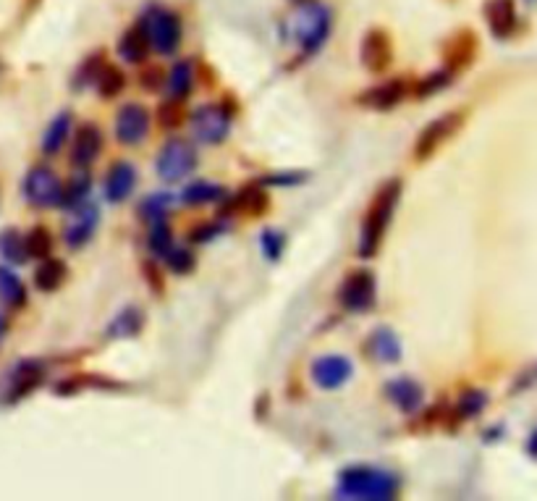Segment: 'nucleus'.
Instances as JSON below:
<instances>
[{
	"mask_svg": "<svg viewBox=\"0 0 537 501\" xmlns=\"http://www.w3.org/2000/svg\"><path fill=\"white\" fill-rule=\"evenodd\" d=\"M336 297H339V304H341L346 313H354V315L369 313V310L375 307V300H378V281H375V274L367 271V268L346 274Z\"/></svg>",
	"mask_w": 537,
	"mask_h": 501,
	"instance_id": "obj_6",
	"label": "nucleus"
},
{
	"mask_svg": "<svg viewBox=\"0 0 537 501\" xmlns=\"http://www.w3.org/2000/svg\"><path fill=\"white\" fill-rule=\"evenodd\" d=\"M0 257H3L5 265H24L26 260H29L24 234L16 226L0 228Z\"/></svg>",
	"mask_w": 537,
	"mask_h": 501,
	"instance_id": "obj_29",
	"label": "nucleus"
},
{
	"mask_svg": "<svg viewBox=\"0 0 537 501\" xmlns=\"http://www.w3.org/2000/svg\"><path fill=\"white\" fill-rule=\"evenodd\" d=\"M48 376V365L43 360H19L5 376V404H19L29 394H34Z\"/></svg>",
	"mask_w": 537,
	"mask_h": 501,
	"instance_id": "obj_9",
	"label": "nucleus"
},
{
	"mask_svg": "<svg viewBox=\"0 0 537 501\" xmlns=\"http://www.w3.org/2000/svg\"><path fill=\"white\" fill-rule=\"evenodd\" d=\"M386 397L404 415H417L425 407V389L415 378H391L386 381Z\"/></svg>",
	"mask_w": 537,
	"mask_h": 501,
	"instance_id": "obj_15",
	"label": "nucleus"
},
{
	"mask_svg": "<svg viewBox=\"0 0 537 501\" xmlns=\"http://www.w3.org/2000/svg\"><path fill=\"white\" fill-rule=\"evenodd\" d=\"M409 92V84L407 79H388L378 87H369L360 95V105H365L369 111H391L393 105L407 98Z\"/></svg>",
	"mask_w": 537,
	"mask_h": 501,
	"instance_id": "obj_21",
	"label": "nucleus"
},
{
	"mask_svg": "<svg viewBox=\"0 0 537 501\" xmlns=\"http://www.w3.org/2000/svg\"><path fill=\"white\" fill-rule=\"evenodd\" d=\"M527 3H535V0H527Z\"/></svg>",
	"mask_w": 537,
	"mask_h": 501,
	"instance_id": "obj_51",
	"label": "nucleus"
},
{
	"mask_svg": "<svg viewBox=\"0 0 537 501\" xmlns=\"http://www.w3.org/2000/svg\"><path fill=\"white\" fill-rule=\"evenodd\" d=\"M163 260H166L168 271L176 274V276H189V274H195L197 255L192 250H187V247H176V245H173L171 252H168Z\"/></svg>",
	"mask_w": 537,
	"mask_h": 501,
	"instance_id": "obj_42",
	"label": "nucleus"
},
{
	"mask_svg": "<svg viewBox=\"0 0 537 501\" xmlns=\"http://www.w3.org/2000/svg\"><path fill=\"white\" fill-rule=\"evenodd\" d=\"M137 187V166L131 160H116L108 174H105V184H102V192H105V200L119 205V202L129 200L131 192Z\"/></svg>",
	"mask_w": 537,
	"mask_h": 501,
	"instance_id": "obj_18",
	"label": "nucleus"
},
{
	"mask_svg": "<svg viewBox=\"0 0 537 501\" xmlns=\"http://www.w3.org/2000/svg\"><path fill=\"white\" fill-rule=\"evenodd\" d=\"M286 245H289V236L281 228H265L260 234V250H263L265 260H270V263H278L283 257Z\"/></svg>",
	"mask_w": 537,
	"mask_h": 501,
	"instance_id": "obj_40",
	"label": "nucleus"
},
{
	"mask_svg": "<svg viewBox=\"0 0 537 501\" xmlns=\"http://www.w3.org/2000/svg\"><path fill=\"white\" fill-rule=\"evenodd\" d=\"M29 302V292L22 276L14 271V265H0V304L8 310H22Z\"/></svg>",
	"mask_w": 537,
	"mask_h": 501,
	"instance_id": "obj_24",
	"label": "nucleus"
},
{
	"mask_svg": "<svg viewBox=\"0 0 537 501\" xmlns=\"http://www.w3.org/2000/svg\"><path fill=\"white\" fill-rule=\"evenodd\" d=\"M466 121V113L465 111H451V113H443L438 116L436 121H430V124L425 126L422 131H419V137H417L415 142V158L417 160H427V158H433L436 152L465 126Z\"/></svg>",
	"mask_w": 537,
	"mask_h": 501,
	"instance_id": "obj_8",
	"label": "nucleus"
},
{
	"mask_svg": "<svg viewBox=\"0 0 537 501\" xmlns=\"http://www.w3.org/2000/svg\"><path fill=\"white\" fill-rule=\"evenodd\" d=\"M26 242V255L34 257V260H45L53 255V247H55V239H53V231L48 226H32L29 231L24 234Z\"/></svg>",
	"mask_w": 537,
	"mask_h": 501,
	"instance_id": "obj_33",
	"label": "nucleus"
},
{
	"mask_svg": "<svg viewBox=\"0 0 537 501\" xmlns=\"http://www.w3.org/2000/svg\"><path fill=\"white\" fill-rule=\"evenodd\" d=\"M173 202H176V198L171 192H152V195H147L145 200L139 202V216L145 218L147 224L160 221V218H166L171 213Z\"/></svg>",
	"mask_w": 537,
	"mask_h": 501,
	"instance_id": "obj_35",
	"label": "nucleus"
},
{
	"mask_svg": "<svg viewBox=\"0 0 537 501\" xmlns=\"http://www.w3.org/2000/svg\"><path fill=\"white\" fill-rule=\"evenodd\" d=\"M231 111L225 105H199L192 111V131L202 145H220L231 134Z\"/></svg>",
	"mask_w": 537,
	"mask_h": 501,
	"instance_id": "obj_10",
	"label": "nucleus"
},
{
	"mask_svg": "<svg viewBox=\"0 0 537 501\" xmlns=\"http://www.w3.org/2000/svg\"><path fill=\"white\" fill-rule=\"evenodd\" d=\"M184 119H187L184 101L168 98L166 102H160V108H158V124L163 126L166 131H176V129H181V126H184Z\"/></svg>",
	"mask_w": 537,
	"mask_h": 501,
	"instance_id": "obj_41",
	"label": "nucleus"
},
{
	"mask_svg": "<svg viewBox=\"0 0 537 501\" xmlns=\"http://www.w3.org/2000/svg\"><path fill=\"white\" fill-rule=\"evenodd\" d=\"M360 61L367 72H386L393 63V40L383 29H369L360 45Z\"/></svg>",
	"mask_w": 537,
	"mask_h": 501,
	"instance_id": "obj_14",
	"label": "nucleus"
},
{
	"mask_svg": "<svg viewBox=\"0 0 537 501\" xmlns=\"http://www.w3.org/2000/svg\"><path fill=\"white\" fill-rule=\"evenodd\" d=\"M488 407V391L485 389H465L462 397L456 400V418L459 420H472L483 415Z\"/></svg>",
	"mask_w": 537,
	"mask_h": 501,
	"instance_id": "obj_34",
	"label": "nucleus"
},
{
	"mask_svg": "<svg viewBox=\"0 0 537 501\" xmlns=\"http://www.w3.org/2000/svg\"><path fill=\"white\" fill-rule=\"evenodd\" d=\"M142 328H145V313H142L137 304H126V307H121V310L113 315V321L108 323L105 336H108L110 342L134 339V336L142 333Z\"/></svg>",
	"mask_w": 537,
	"mask_h": 501,
	"instance_id": "obj_23",
	"label": "nucleus"
},
{
	"mask_svg": "<svg viewBox=\"0 0 537 501\" xmlns=\"http://www.w3.org/2000/svg\"><path fill=\"white\" fill-rule=\"evenodd\" d=\"M95 87H98V95L102 98H116V95H121L123 87H126V74H123L119 66H110V63H105L102 69H100L98 79H95Z\"/></svg>",
	"mask_w": 537,
	"mask_h": 501,
	"instance_id": "obj_37",
	"label": "nucleus"
},
{
	"mask_svg": "<svg viewBox=\"0 0 537 501\" xmlns=\"http://www.w3.org/2000/svg\"><path fill=\"white\" fill-rule=\"evenodd\" d=\"M501 436H503V428L495 426V428H490V430H485V433H483V441H485V444H493V441H498Z\"/></svg>",
	"mask_w": 537,
	"mask_h": 501,
	"instance_id": "obj_48",
	"label": "nucleus"
},
{
	"mask_svg": "<svg viewBox=\"0 0 537 501\" xmlns=\"http://www.w3.org/2000/svg\"><path fill=\"white\" fill-rule=\"evenodd\" d=\"M90 192H92V176L87 174V169H79V171L63 184V195H61V205H58V207H63V210L72 213L73 207H79V205L87 202Z\"/></svg>",
	"mask_w": 537,
	"mask_h": 501,
	"instance_id": "obj_30",
	"label": "nucleus"
},
{
	"mask_svg": "<svg viewBox=\"0 0 537 501\" xmlns=\"http://www.w3.org/2000/svg\"><path fill=\"white\" fill-rule=\"evenodd\" d=\"M485 22L490 26V34L495 40H506L516 32V5L513 0H488L485 3Z\"/></svg>",
	"mask_w": 537,
	"mask_h": 501,
	"instance_id": "obj_22",
	"label": "nucleus"
},
{
	"mask_svg": "<svg viewBox=\"0 0 537 501\" xmlns=\"http://www.w3.org/2000/svg\"><path fill=\"white\" fill-rule=\"evenodd\" d=\"M292 3H302V0H292Z\"/></svg>",
	"mask_w": 537,
	"mask_h": 501,
	"instance_id": "obj_50",
	"label": "nucleus"
},
{
	"mask_svg": "<svg viewBox=\"0 0 537 501\" xmlns=\"http://www.w3.org/2000/svg\"><path fill=\"white\" fill-rule=\"evenodd\" d=\"M401 477L369 465H351L343 467L336 477V496L357 501H388L398 496Z\"/></svg>",
	"mask_w": 537,
	"mask_h": 501,
	"instance_id": "obj_2",
	"label": "nucleus"
},
{
	"mask_svg": "<svg viewBox=\"0 0 537 501\" xmlns=\"http://www.w3.org/2000/svg\"><path fill=\"white\" fill-rule=\"evenodd\" d=\"M149 111H147L145 105H139V102H126L119 108V113H116V121H113V131H116V140L121 142V145H129V148H134V145H142L147 140V134H149Z\"/></svg>",
	"mask_w": 537,
	"mask_h": 501,
	"instance_id": "obj_13",
	"label": "nucleus"
},
{
	"mask_svg": "<svg viewBox=\"0 0 537 501\" xmlns=\"http://www.w3.org/2000/svg\"><path fill=\"white\" fill-rule=\"evenodd\" d=\"M22 195L32 207H40V210L58 207L61 195H63V181L50 166H32L22 181Z\"/></svg>",
	"mask_w": 537,
	"mask_h": 501,
	"instance_id": "obj_7",
	"label": "nucleus"
},
{
	"mask_svg": "<svg viewBox=\"0 0 537 501\" xmlns=\"http://www.w3.org/2000/svg\"><path fill=\"white\" fill-rule=\"evenodd\" d=\"M477 48H480V43H477V37L469 29L456 32L446 43V48H443V69H448L451 74L465 72L466 66H472V61L477 55Z\"/></svg>",
	"mask_w": 537,
	"mask_h": 501,
	"instance_id": "obj_19",
	"label": "nucleus"
},
{
	"mask_svg": "<svg viewBox=\"0 0 537 501\" xmlns=\"http://www.w3.org/2000/svg\"><path fill=\"white\" fill-rule=\"evenodd\" d=\"M102 150V131L98 124H82L76 129L72 148V163L76 169H90Z\"/></svg>",
	"mask_w": 537,
	"mask_h": 501,
	"instance_id": "obj_20",
	"label": "nucleus"
},
{
	"mask_svg": "<svg viewBox=\"0 0 537 501\" xmlns=\"http://www.w3.org/2000/svg\"><path fill=\"white\" fill-rule=\"evenodd\" d=\"M8 331H11V318L0 310V347H3V342H5V336H8Z\"/></svg>",
	"mask_w": 537,
	"mask_h": 501,
	"instance_id": "obj_47",
	"label": "nucleus"
},
{
	"mask_svg": "<svg viewBox=\"0 0 537 501\" xmlns=\"http://www.w3.org/2000/svg\"><path fill=\"white\" fill-rule=\"evenodd\" d=\"M310 376H312V383L318 389H322V391H336V389H343L351 381L354 362L346 354H339V352L320 354L318 360L312 362V368H310Z\"/></svg>",
	"mask_w": 537,
	"mask_h": 501,
	"instance_id": "obj_11",
	"label": "nucleus"
},
{
	"mask_svg": "<svg viewBox=\"0 0 537 501\" xmlns=\"http://www.w3.org/2000/svg\"><path fill=\"white\" fill-rule=\"evenodd\" d=\"M333 32V14L328 5H322L318 0H302L296 3L293 14L286 22V34L299 45V51L304 55H315L320 48L328 43Z\"/></svg>",
	"mask_w": 537,
	"mask_h": 501,
	"instance_id": "obj_3",
	"label": "nucleus"
},
{
	"mask_svg": "<svg viewBox=\"0 0 537 501\" xmlns=\"http://www.w3.org/2000/svg\"><path fill=\"white\" fill-rule=\"evenodd\" d=\"M142 29L147 32L149 48L160 55H173L181 48V37H184V24L181 16L166 8V5H149L142 16Z\"/></svg>",
	"mask_w": 537,
	"mask_h": 501,
	"instance_id": "obj_4",
	"label": "nucleus"
},
{
	"mask_svg": "<svg viewBox=\"0 0 537 501\" xmlns=\"http://www.w3.org/2000/svg\"><path fill=\"white\" fill-rule=\"evenodd\" d=\"M401 192H404V181L401 178H388L380 184V189L375 192V198L367 207L365 218H362V228H360V245L357 252L362 260L375 257L383 239H386V231L393 221V213L398 207L401 200Z\"/></svg>",
	"mask_w": 537,
	"mask_h": 501,
	"instance_id": "obj_1",
	"label": "nucleus"
},
{
	"mask_svg": "<svg viewBox=\"0 0 537 501\" xmlns=\"http://www.w3.org/2000/svg\"><path fill=\"white\" fill-rule=\"evenodd\" d=\"M163 69L160 66H147L142 69V74H139V84H142V90L147 92H160L163 90Z\"/></svg>",
	"mask_w": 537,
	"mask_h": 501,
	"instance_id": "obj_46",
	"label": "nucleus"
},
{
	"mask_svg": "<svg viewBox=\"0 0 537 501\" xmlns=\"http://www.w3.org/2000/svg\"><path fill=\"white\" fill-rule=\"evenodd\" d=\"M142 276H145L147 286H149V292H152V294H163V292H166L163 271H160V265H158L155 260H147V263H142Z\"/></svg>",
	"mask_w": 537,
	"mask_h": 501,
	"instance_id": "obj_45",
	"label": "nucleus"
},
{
	"mask_svg": "<svg viewBox=\"0 0 537 501\" xmlns=\"http://www.w3.org/2000/svg\"><path fill=\"white\" fill-rule=\"evenodd\" d=\"M98 226H100L98 205L84 202V205L73 207L72 218H69L66 226H63V245H66L69 250H84V247L95 239Z\"/></svg>",
	"mask_w": 537,
	"mask_h": 501,
	"instance_id": "obj_12",
	"label": "nucleus"
},
{
	"mask_svg": "<svg viewBox=\"0 0 537 501\" xmlns=\"http://www.w3.org/2000/svg\"><path fill=\"white\" fill-rule=\"evenodd\" d=\"M66 278H69V265L50 255L45 260H40V265L34 271V286L43 294H53L66 284Z\"/></svg>",
	"mask_w": 537,
	"mask_h": 501,
	"instance_id": "obj_27",
	"label": "nucleus"
},
{
	"mask_svg": "<svg viewBox=\"0 0 537 501\" xmlns=\"http://www.w3.org/2000/svg\"><path fill=\"white\" fill-rule=\"evenodd\" d=\"M223 234H225V224L223 221H205V224H197L189 231V242L192 245H210V242H216Z\"/></svg>",
	"mask_w": 537,
	"mask_h": 501,
	"instance_id": "obj_43",
	"label": "nucleus"
},
{
	"mask_svg": "<svg viewBox=\"0 0 537 501\" xmlns=\"http://www.w3.org/2000/svg\"><path fill=\"white\" fill-rule=\"evenodd\" d=\"M270 210V195L263 189V184H246L234 198H225V210L220 216H234L242 213L249 218H263Z\"/></svg>",
	"mask_w": 537,
	"mask_h": 501,
	"instance_id": "obj_17",
	"label": "nucleus"
},
{
	"mask_svg": "<svg viewBox=\"0 0 537 501\" xmlns=\"http://www.w3.org/2000/svg\"><path fill=\"white\" fill-rule=\"evenodd\" d=\"M105 66V53L98 51L92 53V55H87L79 66H76V72L72 76V87L79 92V90H84L87 84H95V79H98L100 69Z\"/></svg>",
	"mask_w": 537,
	"mask_h": 501,
	"instance_id": "obj_36",
	"label": "nucleus"
},
{
	"mask_svg": "<svg viewBox=\"0 0 537 501\" xmlns=\"http://www.w3.org/2000/svg\"><path fill=\"white\" fill-rule=\"evenodd\" d=\"M147 53H149V40H147V32L142 29V24L126 29L119 40V55H121L126 63H145Z\"/></svg>",
	"mask_w": 537,
	"mask_h": 501,
	"instance_id": "obj_28",
	"label": "nucleus"
},
{
	"mask_svg": "<svg viewBox=\"0 0 537 501\" xmlns=\"http://www.w3.org/2000/svg\"><path fill=\"white\" fill-rule=\"evenodd\" d=\"M228 192L225 187L218 184V181H210V178H195L184 187L181 192V202L184 205H192V207H199V205H218V202H225Z\"/></svg>",
	"mask_w": 537,
	"mask_h": 501,
	"instance_id": "obj_25",
	"label": "nucleus"
},
{
	"mask_svg": "<svg viewBox=\"0 0 537 501\" xmlns=\"http://www.w3.org/2000/svg\"><path fill=\"white\" fill-rule=\"evenodd\" d=\"M310 178L307 171H275V174H268L260 184L265 187H299Z\"/></svg>",
	"mask_w": 537,
	"mask_h": 501,
	"instance_id": "obj_44",
	"label": "nucleus"
},
{
	"mask_svg": "<svg viewBox=\"0 0 537 501\" xmlns=\"http://www.w3.org/2000/svg\"><path fill=\"white\" fill-rule=\"evenodd\" d=\"M195 90V66L189 61H178L168 74V95L176 101H187Z\"/></svg>",
	"mask_w": 537,
	"mask_h": 501,
	"instance_id": "obj_32",
	"label": "nucleus"
},
{
	"mask_svg": "<svg viewBox=\"0 0 537 501\" xmlns=\"http://www.w3.org/2000/svg\"><path fill=\"white\" fill-rule=\"evenodd\" d=\"M87 386L90 389H121L116 381H108V378L95 376V373H79V376L58 381L55 389H53V394H58V397H73V394L84 391Z\"/></svg>",
	"mask_w": 537,
	"mask_h": 501,
	"instance_id": "obj_31",
	"label": "nucleus"
},
{
	"mask_svg": "<svg viewBox=\"0 0 537 501\" xmlns=\"http://www.w3.org/2000/svg\"><path fill=\"white\" fill-rule=\"evenodd\" d=\"M147 247L155 257H166L173 247V231L166 218L160 221H152L149 224V236H147Z\"/></svg>",
	"mask_w": 537,
	"mask_h": 501,
	"instance_id": "obj_38",
	"label": "nucleus"
},
{
	"mask_svg": "<svg viewBox=\"0 0 537 501\" xmlns=\"http://www.w3.org/2000/svg\"><path fill=\"white\" fill-rule=\"evenodd\" d=\"M73 131V119L69 111H61L58 116H53V121L45 129V134H43V142H40V150L45 158H53V155H58V152L63 150V145H66V140L72 137Z\"/></svg>",
	"mask_w": 537,
	"mask_h": 501,
	"instance_id": "obj_26",
	"label": "nucleus"
},
{
	"mask_svg": "<svg viewBox=\"0 0 537 501\" xmlns=\"http://www.w3.org/2000/svg\"><path fill=\"white\" fill-rule=\"evenodd\" d=\"M367 357H372L380 365H396L404 357V344L391 326H378L369 331L365 342Z\"/></svg>",
	"mask_w": 537,
	"mask_h": 501,
	"instance_id": "obj_16",
	"label": "nucleus"
},
{
	"mask_svg": "<svg viewBox=\"0 0 537 501\" xmlns=\"http://www.w3.org/2000/svg\"><path fill=\"white\" fill-rule=\"evenodd\" d=\"M527 454L537 459V428L530 433V438H527Z\"/></svg>",
	"mask_w": 537,
	"mask_h": 501,
	"instance_id": "obj_49",
	"label": "nucleus"
},
{
	"mask_svg": "<svg viewBox=\"0 0 537 501\" xmlns=\"http://www.w3.org/2000/svg\"><path fill=\"white\" fill-rule=\"evenodd\" d=\"M451 82H454V74H451L448 69H436V72H430V74L422 76V79L417 82L415 95L419 101H425V98H430V95L443 92Z\"/></svg>",
	"mask_w": 537,
	"mask_h": 501,
	"instance_id": "obj_39",
	"label": "nucleus"
},
{
	"mask_svg": "<svg viewBox=\"0 0 537 501\" xmlns=\"http://www.w3.org/2000/svg\"><path fill=\"white\" fill-rule=\"evenodd\" d=\"M199 166V152L189 142V140H181V137H171L160 152H158V160H155V171L163 181H184L187 176H192Z\"/></svg>",
	"mask_w": 537,
	"mask_h": 501,
	"instance_id": "obj_5",
	"label": "nucleus"
}]
</instances>
